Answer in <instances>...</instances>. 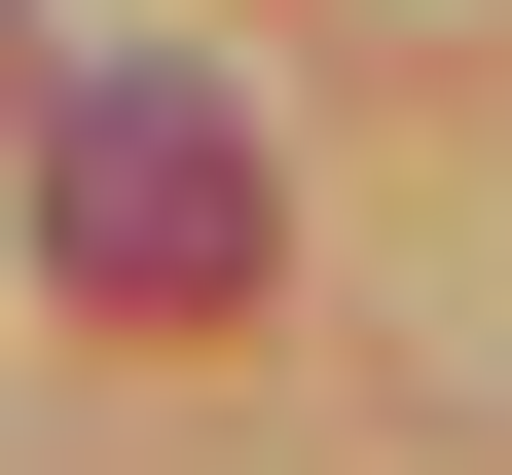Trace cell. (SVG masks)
<instances>
[{
  "label": "cell",
  "instance_id": "obj_1",
  "mask_svg": "<svg viewBox=\"0 0 512 475\" xmlns=\"http://www.w3.org/2000/svg\"><path fill=\"white\" fill-rule=\"evenodd\" d=\"M37 256H74L110 329H220V293H256V147H220L183 74H74V110H37Z\"/></svg>",
  "mask_w": 512,
  "mask_h": 475
}]
</instances>
